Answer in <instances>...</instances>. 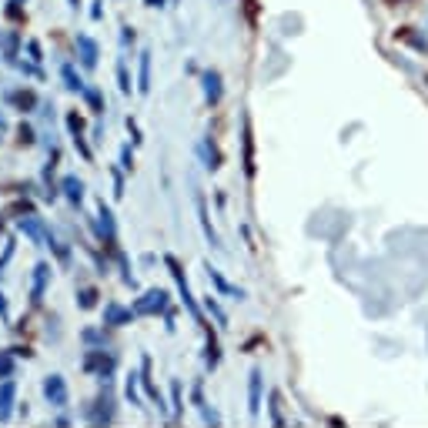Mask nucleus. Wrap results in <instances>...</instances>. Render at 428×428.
Wrapping results in <instances>:
<instances>
[{"label":"nucleus","instance_id":"2","mask_svg":"<svg viewBox=\"0 0 428 428\" xmlns=\"http://www.w3.org/2000/svg\"><path fill=\"white\" fill-rule=\"evenodd\" d=\"M208 94L218 97V74H208Z\"/></svg>","mask_w":428,"mask_h":428},{"label":"nucleus","instance_id":"3","mask_svg":"<svg viewBox=\"0 0 428 428\" xmlns=\"http://www.w3.org/2000/svg\"><path fill=\"white\" fill-rule=\"evenodd\" d=\"M164 0H148V7H161Z\"/></svg>","mask_w":428,"mask_h":428},{"label":"nucleus","instance_id":"4","mask_svg":"<svg viewBox=\"0 0 428 428\" xmlns=\"http://www.w3.org/2000/svg\"><path fill=\"white\" fill-rule=\"evenodd\" d=\"M71 4H74V7H77V0H71Z\"/></svg>","mask_w":428,"mask_h":428},{"label":"nucleus","instance_id":"1","mask_svg":"<svg viewBox=\"0 0 428 428\" xmlns=\"http://www.w3.org/2000/svg\"><path fill=\"white\" fill-rule=\"evenodd\" d=\"M81 47H84V64H94V44L88 37H81Z\"/></svg>","mask_w":428,"mask_h":428}]
</instances>
